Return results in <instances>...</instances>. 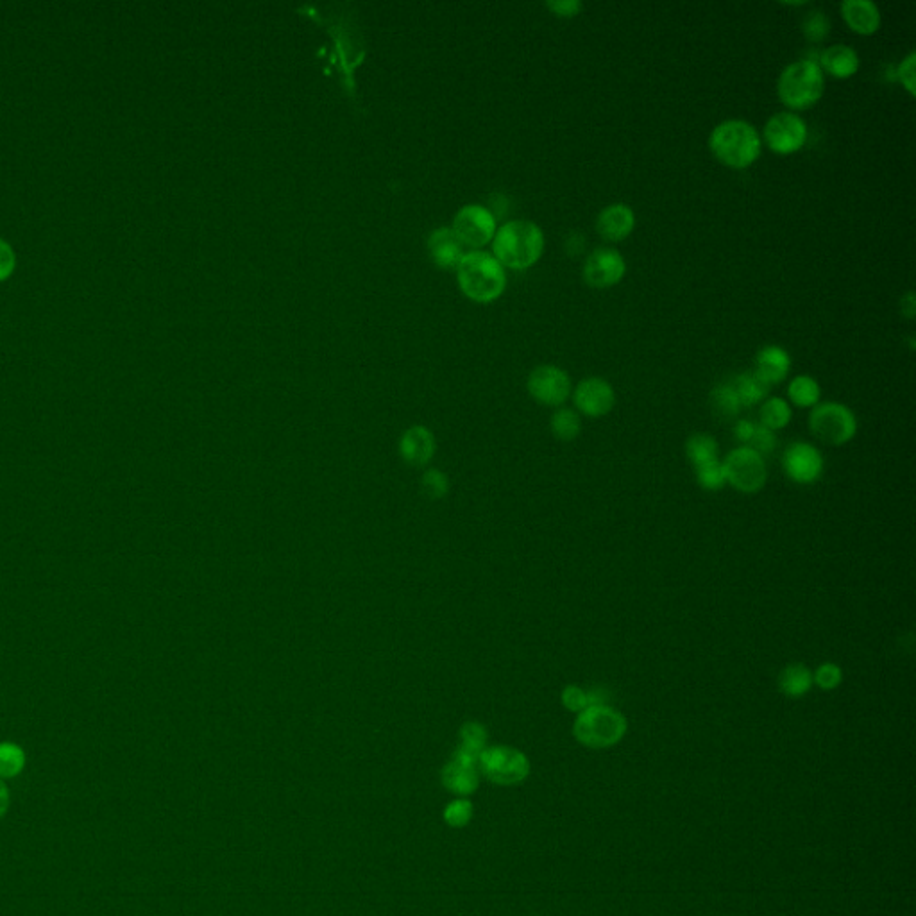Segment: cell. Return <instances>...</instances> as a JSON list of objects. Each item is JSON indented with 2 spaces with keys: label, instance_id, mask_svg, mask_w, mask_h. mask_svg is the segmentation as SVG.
I'll use <instances>...</instances> for the list:
<instances>
[{
  "label": "cell",
  "instance_id": "cell-8",
  "mask_svg": "<svg viewBox=\"0 0 916 916\" xmlns=\"http://www.w3.org/2000/svg\"><path fill=\"white\" fill-rule=\"evenodd\" d=\"M723 464L727 484L743 494L761 491L768 480V469L764 457L748 446H739L730 451Z\"/></svg>",
  "mask_w": 916,
  "mask_h": 916
},
{
  "label": "cell",
  "instance_id": "cell-30",
  "mask_svg": "<svg viewBox=\"0 0 916 916\" xmlns=\"http://www.w3.org/2000/svg\"><path fill=\"white\" fill-rule=\"evenodd\" d=\"M696 482L705 491H720L727 485L720 458L695 467Z\"/></svg>",
  "mask_w": 916,
  "mask_h": 916
},
{
  "label": "cell",
  "instance_id": "cell-18",
  "mask_svg": "<svg viewBox=\"0 0 916 916\" xmlns=\"http://www.w3.org/2000/svg\"><path fill=\"white\" fill-rule=\"evenodd\" d=\"M789 371H791V357L786 349L775 346V344H768L757 351L754 373L770 387L784 382L788 378Z\"/></svg>",
  "mask_w": 916,
  "mask_h": 916
},
{
  "label": "cell",
  "instance_id": "cell-39",
  "mask_svg": "<svg viewBox=\"0 0 916 916\" xmlns=\"http://www.w3.org/2000/svg\"><path fill=\"white\" fill-rule=\"evenodd\" d=\"M546 8L550 9L555 17L575 18L582 13L584 4L580 0H552L546 2Z\"/></svg>",
  "mask_w": 916,
  "mask_h": 916
},
{
  "label": "cell",
  "instance_id": "cell-16",
  "mask_svg": "<svg viewBox=\"0 0 916 916\" xmlns=\"http://www.w3.org/2000/svg\"><path fill=\"white\" fill-rule=\"evenodd\" d=\"M840 13L850 31L859 36H872L883 24L881 9L870 0H843Z\"/></svg>",
  "mask_w": 916,
  "mask_h": 916
},
{
  "label": "cell",
  "instance_id": "cell-20",
  "mask_svg": "<svg viewBox=\"0 0 916 916\" xmlns=\"http://www.w3.org/2000/svg\"><path fill=\"white\" fill-rule=\"evenodd\" d=\"M428 253L432 256L433 263L442 269L457 267L460 258L464 255V247L457 242L450 228H439L433 231L428 238Z\"/></svg>",
  "mask_w": 916,
  "mask_h": 916
},
{
  "label": "cell",
  "instance_id": "cell-37",
  "mask_svg": "<svg viewBox=\"0 0 916 916\" xmlns=\"http://www.w3.org/2000/svg\"><path fill=\"white\" fill-rule=\"evenodd\" d=\"M423 489L430 498H442L448 492V478L441 471L432 469L423 478Z\"/></svg>",
  "mask_w": 916,
  "mask_h": 916
},
{
  "label": "cell",
  "instance_id": "cell-3",
  "mask_svg": "<svg viewBox=\"0 0 916 916\" xmlns=\"http://www.w3.org/2000/svg\"><path fill=\"white\" fill-rule=\"evenodd\" d=\"M455 269L462 294L480 305L496 301L507 289L505 267L487 251H467Z\"/></svg>",
  "mask_w": 916,
  "mask_h": 916
},
{
  "label": "cell",
  "instance_id": "cell-33",
  "mask_svg": "<svg viewBox=\"0 0 916 916\" xmlns=\"http://www.w3.org/2000/svg\"><path fill=\"white\" fill-rule=\"evenodd\" d=\"M841 682H843V671L834 662H823L813 673V684H816L823 691H832V689L840 687Z\"/></svg>",
  "mask_w": 916,
  "mask_h": 916
},
{
  "label": "cell",
  "instance_id": "cell-10",
  "mask_svg": "<svg viewBox=\"0 0 916 916\" xmlns=\"http://www.w3.org/2000/svg\"><path fill=\"white\" fill-rule=\"evenodd\" d=\"M482 772L503 786H512L525 781L530 773V763L523 752L510 747L485 748L478 757Z\"/></svg>",
  "mask_w": 916,
  "mask_h": 916
},
{
  "label": "cell",
  "instance_id": "cell-14",
  "mask_svg": "<svg viewBox=\"0 0 916 916\" xmlns=\"http://www.w3.org/2000/svg\"><path fill=\"white\" fill-rule=\"evenodd\" d=\"M573 401L580 414L587 417H603L616 407V392L607 380L593 376L578 383L573 392Z\"/></svg>",
  "mask_w": 916,
  "mask_h": 916
},
{
  "label": "cell",
  "instance_id": "cell-19",
  "mask_svg": "<svg viewBox=\"0 0 916 916\" xmlns=\"http://www.w3.org/2000/svg\"><path fill=\"white\" fill-rule=\"evenodd\" d=\"M399 451L408 464L425 466L432 460L433 451H435L433 433L425 426L408 428L399 442Z\"/></svg>",
  "mask_w": 916,
  "mask_h": 916
},
{
  "label": "cell",
  "instance_id": "cell-25",
  "mask_svg": "<svg viewBox=\"0 0 916 916\" xmlns=\"http://www.w3.org/2000/svg\"><path fill=\"white\" fill-rule=\"evenodd\" d=\"M711 408H713L714 416L721 419V421H730V419H736L739 416V412L743 410V407L739 403L738 394L734 391L732 383H718L714 387L713 392H711Z\"/></svg>",
  "mask_w": 916,
  "mask_h": 916
},
{
  "label": "cell",
  "instance_id": "cell-43",
  "mask_svg": "<svg viewBox=\"0 0 916 916\" xmlns=\"http://www.w3.org/2000/svg\"><path fill=\"white\" fill-rule=\"evenodd\" d=\"M900 308H902V314L906 315L908 319H915L916 303L913 292H908L900 299Z\"/></svg>",
  "mask_w": 916,
  "mask_h": 916
},
{
  "label": "cell",
  "instance_id": "cell-7",
  "mask_svg": "<svg viewBox=\"0 0 916 916\" xmlns=\"http://www.w3.org/2000/svg\"><path fill=\"white\" fill-rule=\"evenodd\" d=\"M450 229L460 246L469 251H482V247L491 244L498 224L489 208L482 204H466L458 210Z\"/></svg>",
  "mask_w": 916,
  "mask_h": 916
},
{
  "label": "cell",
  "instance_id": "cell-26",
  "mask_svg": "<svg viewBox=\"0 0 916 916\" xmlns=\"http://www.w3.org/2000/svg\"><path fill=\"white\" fill-rule=\"evenodd\" d=\"M791 417H793V410L786 399L777 398V396L766 398L759 410V419H761L759 425L772 432H777L791 423Z\"/></svg>",
  "mask_w": 916,
  "mask_h": 916
},
{
  "label": "cell",
  "instance_id": "cell-6",
  "mask_svg": "<svg viewBox=\"0 0 916 916\" xmlns=\"http://www.w3.org/2000/svg\"><path fill=\"white\" fill-rule=\"evenodd\" d=\"M809 430L818 441L843 446L856 437L857 419L849 407L836 401H825L811 410Z\"/></svg>",
  "mask_w": 916,
  "mask_h": 916
},
{
  "label": "cell",
  "instance_id": "cell-31",
  "mask_svg": "<svg viewBox=\"0 0 916 916\" xmlns=\"http://www.w3.org/2000/svg\"><path fill=\"white\" fill-rule=\"evenodd\" d=\"M802 33L807 42L822 43L831 33V20L820 9L811 11L802 20Z\"/></svg>",
  "mask_w": 916,
  "mask_h": 916
},
{
  "label": "cell",
  "instance_id": "cell-4",
  "mask_svg": "<svg viewBox=\"0 0 916 916\" xmlns=\"http://www.w3.org/2000/svg\"><path fill=\"white\" fill-rule=\"evenodd\" d=\"M825 94V76L816 60L789 63L777 79V95L788 111H804L816 106Z\"/></svg>",
  "mask_w": 916,
  "mask_h": 916
},
{
  "label": "cell",
  "instance_id": "cell-27",
  "mask_svg": "<svg viewBox=\"0 0 916 916\" xmlns=\"http://www.w3.org/2000/svg\"><path fill=\"white\" fill-rule=\"evenodd\" d=\"M27 755L26 750L13 743V741H2L0 743V779H15L26 768Z\"/></svg>",
  "mask_w": 916,
  "mask_h": 916
},
{
  "label": "cell",
  "instance_id": "cell-44",
  "mask_svg": "<svg viewBox=\"0 0 916 916\" xmlns=\"http://www.w3.org/2000/svg\"><path fill=\"white\" fill-rule=\"evenodd\" d=\"M587 698H589V705H609L607 704L609 693L603 687H594L591 691H587Z\"/></svg>",
  "mask_w": 916,
  "mask_h": 916
},
{
  "label": "cell",
  "instance_id": "cell-21",
  "mask_svg": "<svg viewBox=\"0 0 916 916\" xmlns=\"http://www.w3.org/2000/svg\"><path fill=\"white\" fill-rule=\"evenodd\" d=\"M476 764H478L476 757L458 750L455 759L448 764L444 772L446 786L457 793L473 791L476 786Z\"/></svg>",
  "mask_w": 916,
  "mask_h": 916
},
{
  "label": "cell",
  "instance_id": "cell-22",
  "mask_svg": "<svg viewBox=\"0 0 916 916\" xmlns=\"http://www.w3.org/2000/svg\"><path fill=\"white\" fill-rule=\"evenodd\" d=\"M813 687V671L806 664H789L779 675V689L788 698H802Z\"/></svg>",
  "mask_w": 916,
  "mask_h": 916
},
{
  "label": "cell",
  "instance_id": "cell-41",
  "mask_svg": "<svg viewBox=\"0 0 916 916\" xmlns=\"http://www.w3.org/2000/svg\"><path fill=\"white\" fill-rule=\"evenodd\" d=\"M754 432L755 423L748 421V419H741L734 426V437H736V441L741 442V446H748V442L752 439Z\"/></svg>",
  "mask_w": 916,
  "mask_h": 916
},
{
  "label": "cell",
  "instance_id": "cell-15",
  "mask_svg": "<svg viewBox=\"0 0 916 916\" xmlns=\"http://www.w3.org/2000/svg\"><path fill=\"white\" fill-rule=\"evenodd\" d=\"M634 229H636V213L628 204H609L596 217L598 235L612 244L630 237Z\"/></svg>",
  "mask_w": 916,
  "mask_h": 916
},
{
  "label": "cell",
  "instance_id": "cell-34",
  "mask_svg": "<svg viewBox=\"0 0 916 916\" xmlns=\"http://www.w3.org/2000/svg\"><path fill=\"white\" fill-rule=\"evenodd\" d=\"M748 448L757 451L761 457L770 455V453L777 448V437H775V432L768 430V428H764V426L755 425V432L750 442H748Z\"/></svg>",
  "mask_w": 916,
  "mask_h": 916
},
{
  "label": "cell",
  "instance_id": "cell-29",
  "mask_svg": "<svg viewBox=\"0 0 916 916\" xmlns=\"http://www.w3.org/2000/svg\"><path fill=\"white\" fill-rule=\"evenodd\" d=\"M552 432L559 441L571 442L582 432V421L573 408H559L552 416Z\"/></svg>",
  "mask_w": 916,
  "mask_h": 916
},
{
  "label": "cell",
  "instance_id": "cell-2",
  "mask_svg": "<svg viewBox=\"0 0 916 916\" xmlns=\"http://www.w3.org/2000/svg\"><path fill=\"white\" fill-rule=\"evenodd\" d=\"M709 149L716 162L734 170L752 167L763 151V140L747 120L730 119L718 124L709 136Z\"/></svg>",
  "mask_w": 916,
  "mask_h": 916
},
{
  "label": "cell",
  "instance_id": "cell-24",
  "mask_svg": "<svg viewBox=\"0 0 916 916\" xmlns=\"http://www.w3.org/2000/svg\"><path fill=\"white\" fill-rule=\"evenodd\" d=\"M822 389L813 376L800 374L788 385V403L798 408H813L820 403Z\"/></svg>",
  "mask_w": 916,
  "mask_h": 916
},
{
  "label": "cell",
  "instance_id": "cell-5",
  "mask_svg": "<svg viewBox=\"0 0 916 916\" xmlns=\"http://www.w3.org/2000/svg\"><path fill=\"white\" fill-rule=\"evenodd\" d=\"M627 718L611 705H589L578 714L573 734L580 745L603 750L618 745L627 734Z\"/></svg>",
  "mask_w": 916,
  "mask_h": 916
},
{
  "label": "cell",
  "instance_id": "cell-23",
  "mask_svg": "<svg viewBox=\"0 0 916 916\" xmlns=\"http://www.w3.org/2000/svg\"><path fill=\"white\" fill-rule=\"evenodd\" d=\"M734 391L738 394L741 407L750 408L763 403L764 399L770 394V385L764 383L754 371L750 373H741L730 380Z\"/></svg>",
  "mask_w": 916,
  "mask_h": 916
},
{
  "label": "cell",
  "instance_id": "cell-35",
  "mask_svg": "<svg viewBox=\"0 0 916 916\" xmlns=\"http://www.w3.org/2000/svg\"><path fill=\"white\" fill-rule=\"evenodd\" d=\"M916 52H909L908 56L904 60L900 61L899 67H897V77H899L900 85L902 88L908 92L911 97L916 95Z\"/></svg>",
  "mask_w": 916,
  "mask_h": 916
},
{
  "label": "cell",
  "instance_id": "cell-40",
  "mask_svg": "<svg viewBox=\"0 0 916 916\" xmlns=\"http://www.w3.org/2000/svg\"><path fill=\"white\" fill-rule=\"evenodd\" d=\"M471 816V806L464 802V800H458L455 804H451L446 811V818L451 825H464V823L469 820Z\"/></svg>",
  "mask_w": 916,
  "mask_h": 916
},
{
  "label": "cell",
  "instance_id": "cell-32",
  "mask_svg": "<svg viewBox=\"0 0 916 916\" xmlns=\"http://www.w3.org/2000/svg\"><path fill=\"white\" fill-rule=\"evenodd\" d=\"M460 739H462V745L458 750L466 752V754L475 755V757H480V754L485 750V741H487V732H485L484 727L480 723H467L462 729V734H460Z\"/></svg>",
  "mask_w": 916,
  "mask_h": 916
},
{
  "label": "cell",
  "instance_id": "cell-42",
  "mask_svg": "<svg viewBox=\"0 0 916 916\" xmlns=\"http://www.w3.org/2000/svg\"><path fill=\"white\" fill-rule=\"evenodd\" d=\"M11 806V793L8 784L0 779V820L6 816Z\"/></svg>",
  "mask_w": 916,
  "mask_h": 916
},
{
  "label": "cell",
  "instance_id": "cell-17",
  "mask_svg": "<svg viewBox=\"0 0 916 916\" xmlns=\"http://www.w3.org/2000/svg\"><path fill=\"white\" fill-rule=\"evenodd\" d=\"M816 63L822 68L823 76H831L834 79H850L856 76L861 67L856 49L845 43H834L831 47H825Z\"/></svg>",
  "mask_w": 916,
  "mask_h": 916
},
{
  "label": "cell",
  "instance_id": "cell-12",
  "mask_svg": "<svg viewBox=\"0 0 916 916\" xmlns=\"http://www.w3.org/2000/svg\"><path fill=\"white\" fill-rule=\"evenodd\" d=\"M526 389L530 396L546 407H560L571 396V378L557 365H539L528 376Z\"/></svg>",
  "mask_w": 916,
  "mask_h": 916
},
{
  "label": "cell",
  "instance_id": "cell-36",
  "mask_svg": "<svg viewBox=\"0 0 916 916\" xmlns=\"http://www.w3.org/2000/svg\"><path fill=\"white\" fill-rule=\"evenodd\" d=\"M562 705L568 709L569 713H582L589 707V698H587L586 689L578 686H566L562 691Z\"/></svg>",
  "mask_w": 916,
  "mask_h": 916
},
{
  "label": "cell",
  "instance_id": "cell-9",
  "mask_svg": "<svg viewBox=\"0 0 916 916\" xmlns=\"http://www.w3.org/2000/svg\"><path fill=\"white\" fill-rule=\"evenodd\" d=\"M807 136L806 120L793 111H781L766 120L761 140L772 153L789 156L806 145Z\"/></svg>",
  "mask_w": 916,
  "mask_h": 916
},
{
  "label": "cell",
  "instance_id": "cell-28",
  "mask_svg": "<svg viewBox=\"0 0 916 916\" xmlns=\"http://www.w3.org/2000/svg\"><path fill=\"white\" fill-rule=\"evenodd\" d=\"M718 450H720L718 442L709 433H695L686 442L687 460L693 464V467L716 460Z\"/></svg>",
  "mask_w": 916,
  "mask_h": 916
},
{
  "label": "cell",
  "instance_id": "cell-38",
  "mask_svg": "<svg viewBox=\"0 0 916 916\" xmlns=\"http://www.w3.org/2000/svg\"><path fill=\"white\" fill-rule=\"evenodd\" d=\"M17 269V253L8 240L0 238V281L8 280Z\"/></svg>",
  "mask_w": 916,
  "mask_h": 916
},
{
  "label": "cell",
  "instance_id": "cell-1",
  "mask_svg": "<svg viewBox=\"0 0 916 916\" xmlns=\"http://www.w3.org/2000/svg\"><path fill=\"white\" fill-rule=\"evenodd\" d=\"M492 256L505 267L525 271L534 267L544 253V233L535 222L509 221L492 238Z\"/></svg>",
  "mask_w": 916,
  "mask_h": 916
},
{
  "label": "cell",
  "instance_id": "cell-13",
  "mask_svg": "<svg viewBox=\"0 0 916 916\" xmlns=\"http://www.w3.org/2000/svg\"><path fill=\"white\" fill-rule=\"evenodd\" d=\"M782 469L795 484H816L823 475L822 453L809 442H791L782 453Z\"/></svg>",
  "mask_w": 916,
  "mask_h": 916
},
{
  "label": "cell",
  "instance_id": "cell-11",
  "mask_svg": "<svg viewBox=\"0 0 916 916\" xmlns=\"http://www.w3.org/2000/svg\"><path fill=\"white\" fill-rule=\"evenodd\" d=\"M627 274V262L618 249L598 247L587 256L582 267V278L587 287L596 290L616 287Z\"/></svg>",
  "mask_w": 916,
  "mask_h": 916
}]
</instances>
